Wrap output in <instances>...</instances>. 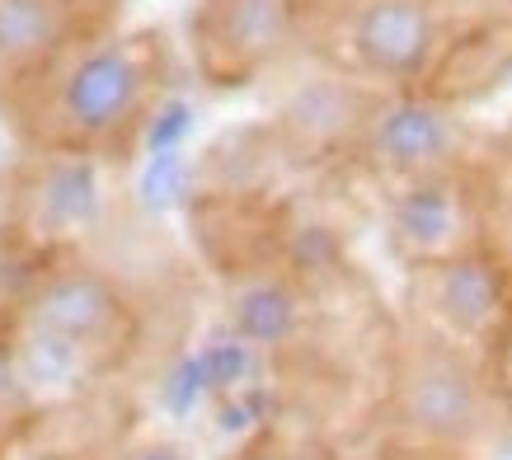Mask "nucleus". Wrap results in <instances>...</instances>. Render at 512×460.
<instances>
[{"instance_id":"nucleus-9","label":"nucleus","mask_w":512,"mask_h":460,"mask_svg":"<svg viewBox=\"0 0 512 460\" xmlns=\"http://www.w3.org/2000/svg\"><path fill=\"white\" fill-rule=\"evenodd\" d=\"M235 320L254 343H278V338L292 334V296L278 292V287H259L235 306Z\"/></svg>"},{"instance_id":"nucleus-6","label":"nucleus","mask_w":512,"mask_h":460,"mask_svg":"<svg viewBox=\"0 0 512 460\" xmlns=\"http://www.w3.org/2000/svg\"><path fill=\"white\" fill-rule=\"evenodd\" d=\"M118 24V0H0V104L66 47Z\"/></svg>"},{"instance_id":"nucleus-7","label":"nucleus","mask_w":512,"mask_h":460,"mask_svg":"<svg viewBox=\"0 0 512 460\" xmlns=\"http://www.w3.org/2000/svg\"><path fill=\"white\" fill-rule=\"evenodd\" d=\"M29 320L38 348H47L52 357H71L76 348L109 343L123 329L127 306L109 273H99L94 263H66L38 282Z\"/></svg>"},{"instance_id":"nucleus-10","label":"nucleus","mask_w":512,"mask_h":460,"mask_svg":"<svg viewBox=\"0 0 512 460\" xmlns=\"http://www.w3.org/2000/svg\"><path fill=\"white\" fill-rule=\"evenodd\" d=\"M301 10H306V24H311V38H320V33L334 24L339 15H348L357 0H296Z\"/></svg>"},{"instance_id":"nucleus-2","label":"nucleus","mask_w":512,"mask_h":460,"mask_svg":"<svg viewBox=\"0 0 512 460\" xmlns=\"http://www.w3.org/2000/svg\"><path fill=\"white\" fill-rule=\"evenodd\" d=\"M395 418L428 446H475L494 432V390L461 338L433 324L409 329L395 353Z\"/></svg>"},{"instance_id":"nucleus-1","label":"nucleus","mask_w":512,"mask_h":460,"mask_svg":"<svg viewBox=\"0 0 512 460\" xmlns=\"http://www.w3.org/2000/svg\"><path fill=\"white\" fill-rule=\"evenodd\" d=\"M174 80L170 33L156 24H113L76 47L0 104L29 151L57 160H127L151 127Z\"/></svg>"},{"instance_id":"nucleus-8","label":"nucleus","mask_w":512,"mask_h":460,"mask_svg":"<svg viewBox=\"0 0 512 460\" xmlns=\"http://www.w3.org/2000/svg\"><path fill=\"white\" fill-rule=\"evenodd\" d=\"M419 277L437 315L433 329L461 338V343L484 334L503 310V268L480 249H451L442 259L419 263Z\"/></svg>"},{"instance_id":"nucleus-5","label":"nucleus","mask_w":512,"mask_h":460,"mask_svg":"<svg viewBox=\"0 0 512 460\" xmlns=\"http://www.w3.org/2000/svg\"><path fill=\"white\" fill-rule=\"evenodd\" d=\"M311 43V24L296 0H193L188 57L207 90H249L292 62Z\"/></svg>"},{"instance_id":"nucleus-12","label":"nucleus","mask_w":512,"mask_h":460,"mask_svg":"<svg viewBox=\"0 0 512 460\" xmlns=\"http://www.w3.org/2000/svg\"><path fill=\"white\" fill-rule=\"evenodd\" d=\"M235 460H292V456H278V451H259V456H235Z\"/></svg>"},{"instance_id":"nucleus-11","label":"nucleus","mask_w":512,"mask_h":460,"mask_svg":"<svg viewBox=\"0 0 512 460\" xmlns=\"http://www.w3.org/2000/svg\"><path fill=\"white\" fill-rule=\"evenodd\" d=\"M137 460H188L179 446H151V451H141Z\"/></svg>"},{"instance_id":"nucleus-4","label":"nucleus","mask_w":512,"mask_h":460,"mask_svg":"<svg viewBox=\"0 0 512 460\" xmlns=\"http://www.w3.org/2000/svg\"><path fill=\"white\" fill-rule=\"evenodd\" d=\"M320 38L339 71L376 90H428L456 43L447 0H357Z\"/></svg>"},{"instance_id":"nucleus-3","label":"nucleus","mask_w":512,"mask_h":460,"mask_svg":"<svg viewBox=\"0 0 512 460\" xmlns=\"http://www.w3.org/2000/svg\"><path fill=\"white\" fill-rule=\"evenodd\" d=\"M343 160L395 188L447 184L470 160V123L433 90H376Z\"/></svg>"}]
</instances>
